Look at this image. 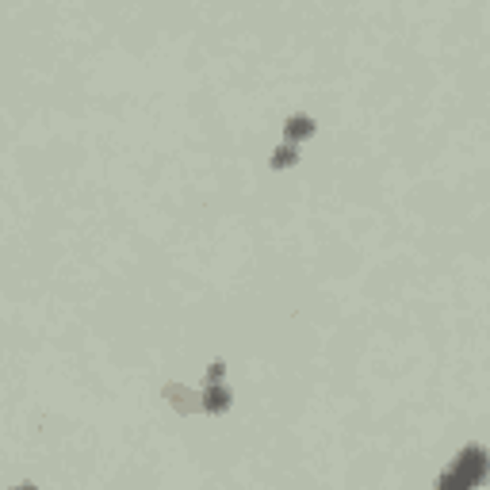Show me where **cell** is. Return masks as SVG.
Returning a JSON list of instances; mask_svg holds the SVG:
<instances>
[{
	"label": "cell",
	"mask_w": 490,
	"mask_h": 490,
	"mask_svg": "<svg viewBox=\"0 0 490 490\" xmlns=\"http://www.w3.org/2000/svg\"><path fill=\"white\" fill-rule=\"evenodd\" d=\"M452 471H456L460 479H467L471 487H479V482L490 475V452L479 449V444H467V449H460V456H456V464H452Z\"/></svg>",
	"instance_id": "obj_1"
},
{
	"label": "cell",
	"mask_w": 490,
	"mask_h": 490,
	"mask_svg": "<svg viewBox=\"0 0 490 490\" xmlns=\"http://www.w3.org/2000/svg\"><path fill=\"white\" fill-rule=\"evenodd\" d=\"M295 161H299V153H295V146H291V142L272 153V169H288V165H295Z\"/></svg>",
	"instance_id": "obj_5"
},
{
	"label": "cell",
	"mask_w": 490,
	"mask_h": 490,
	"mask_svg": "<svg viewBox=\"0 0 490 490\" xmlns=\"http://www.w3.org/2000/svg\"><path fill=\"white\" fill-rule=\"evenodd\" d=\"M226 406H230V390H226V387H215V383H211V387L203 390V410L218 414V410H226Z\"/></svg>",
	"instance_id": "obj_3"
},
{
	"label": "cell",
	"mask_w": 490,
	"mask_h": 490,
	"mask_svg": "<svg viewBox=\"0 0 490 490\" xmlns=\"http://www.w3.org/2000/svg\"><path fill=\"white\" fill-rule=\"evenodd\" d=\"M16 490H35V487H16Z\"/></svg>",
	"instance_id": "obj_7"
},
{
	"label": "cell",
	"mask_w": 490,
	"mask_h": 490,
	"mask_svg": "<svg viewBox=\"0 0 490 490\" xmlns=\"http://www.w3.org/2000/svg\"><path fill=\"white\" fill-rule=\"evenodd\" d=\"M283 131H288V142L295 146V142H303V138H310V134H314V119H310V115H295V119H288V126H283Z\"/></svg>",
	"instance_id": "obj_2"
},
{
	"label": "cell",
	"mask_w": 490,
	"mask_h": 490,
	"mask_svg": "<svg viewBox=\"0 0 490 490\" xmlns=\"http://www.w3.org/2000/svg\"><path fill=\"white\" fill-rule=\"evenodd\" d=\"M207 379H211V383L223 379V364H211V368H207Z\"/></svg>",
	"instance_id": "obj_6"
},
{
	"label": "cell",
	"mask_w": 490,
	"mask_h": 490,
	"mask_svg": "<svg viewBox=\"0 0 490 490\" xmlns=\"http://www.w3.org/2000/svg\"><path fill=\"white\" fill-rule=\"evenodd\" d=\"M437 490H471V482H467V479H460V475L449 467V471H444V475L437 479Z\"/></svg>",
	"instance_id": "obj_4"
}]
</instances>
